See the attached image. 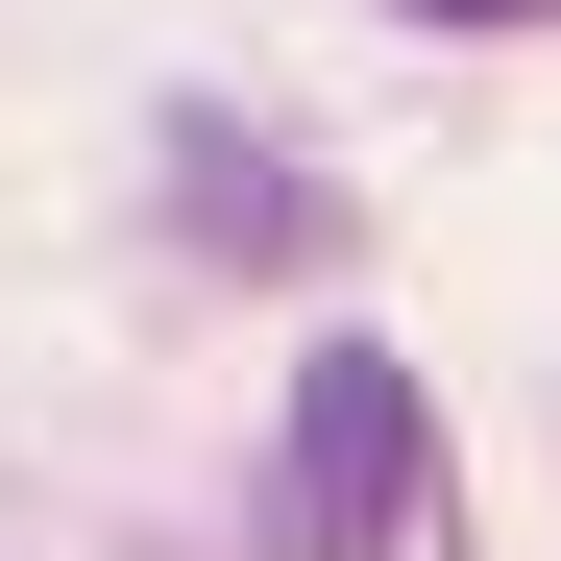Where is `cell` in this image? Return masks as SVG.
I'll return each instance as SVG.
<instances>
[{
    "instance_id": "cell-1",
    "label": "cell",
    "mask_w": 561,
    "mask_h": 561,
    "mask_svg": "<svg viewBox=\"0 0 561 561\" xmlns=\"http://www.w3.org/2000/svg\"><path fill=\"white\" fill-rule=\"evenodd\" d=\"M415 513H439V391L391 342H318L294 415H268V537H294V561H391Z\"/></svg>"
},
{
    "instance_id": "cell-2",
    "label": "cell",
    "mask_w": 561,
    "mask_h": 561,
    "mask_svg": "<svg viewBox=\"0 0 561 561\" xmlns=\"http://www.w3.org/2000/svg\"><path fill=\"white\" fill-rule=\"evenodd\" d=\"M171 196H196L244 268H318V244H342V196H318L294 147H244V123H171Z\"/></svg>"
},
{
    "instance_id": "cell-3",
    "label": "cell",
    "mask_w": 561,
    "mask_h": 561,
    "mask_svg": "<svg viewBox=\"0 0 561 561\" xmlns=\"http://www.w3.org/2000/svg\"><path fill=\"white\" fill-rule=\"evenodd\" d=\"M415 25H463V49H489V25H561V0H415Z\"/></svg>"
}]
</instances>
